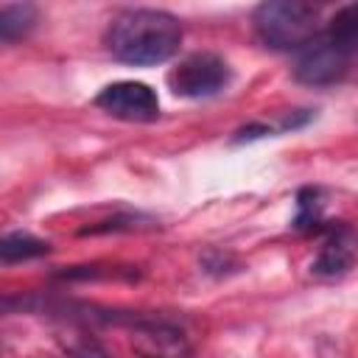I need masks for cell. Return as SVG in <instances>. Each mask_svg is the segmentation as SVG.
I'll use <instances>...</instances> for the list:
<instances>
[{"mask_svg": "<svg viewBox=\"0 0 358 358\" xmlns=\"http://www.w3.org/2000/svg\"><path fill=\"white\" fill-rule=\"evenodd\" d=\"M106 50L134 67L168 62L182 42V25L162 8H126L115 14L103 34Z\"/></svg>", "mask_w": 358, "mask_h": 358, "instance_id": "cell-1", "label": "cell"}, {"mask_svg": "<svg viewBox=\"0 0 358 358\" xmlns=\"http://www.w3.org/2000/svg\"><path fill=\"white\" fill-rule=\"evenodd\" d=\"M257 39L271 50H302L319 34V6L305 0H266L255 8Z\"/></svg>", "mask_w": 358, "mask_h": 358, "instance_id": "cell-2", "label": "cell"}, {"mask_svg": "<svg viewBox=\"0 0 358 358\" xmlns=\"http://www.w3.org/2000/svg\"><path fill=\"white\" fill-rule=\"evenodd\" d=\"M229 84V64L218 53H190L171 73L168 87L179 98H213Z\"/></svg>", "mask_w": 358, "mask_h": 358, "instance_id": "cell-3", "label": "cell"}, {"mask_svg": "<svg viewBox=\"0 0 358 358\" xmlns=\"http://www.w3.org/2000/svg\"><path fill=\"white\" fill-rule=\"evenodd\" d=\"M352 56H347L338 45H333L324 34H316L296 56L294 78L308 87H327L347 76Z\"/></svg>", "mask_w": 358, "mask_h": 358, "instance_id": "cell-4", "label": "cell"}, {"mask_svg": "<svg viewBox=\"0 0 358 358\" xmlns=\"http://www.w3.org/2000/svg\"><path fill=\"white\" fill-rule=\"evenodd\" d=\"M95 106L129 123H151L159 117V98L143 81H115L95 95Z\"/></svg>", "mask_w": 358, "mask_h": 358, "instance_id": "cell-5", "label": "cell"}, {"mask_svg": "<svg viewBox=\"0 0 358 358\" xmlns=\"http://www.w3.org/2000/svg\"><path fill=\"white\" fill-rule=\"evenodd\" d=\"M129 327H131V347L143 358H185L190 352L185 330L171 319L140 313Z\"/></svg>", "mask_w": 358, "mask_h": 358, "instance_id": "cell-6", "label": "cell"}, {"mask_svg": "<svg viewBox=\"0 0 358 358\" xmlns=\"http://www.w3.org/2000/svg\"><path fill=\"white\" fill-rule=\"evenodd\" d=\"M316 232H324V243L319 249V255L313 257L310 263V274L313 277H322V280H336L341 274H347L355 263V238H352V229L347 224H327Z\"/></svg>", "mask_w": 358, "mask_h": 358, "instance_id": "cell-7", "label": "cell"}, {"mask_svg": "<svg viewBox=\"0 0 358 358\" xmlns=\"http://www.w3.org/2000/svg\"><path fill=\"white\" fill-rule=\"evenodd\" d=\"M39 20V8L34 3H6L0 6V39L3 42H17L34 31Z\"/></svg>", "mask_w": 358, "mask_h": 358, "instance_id": "cell-8", "label": "cell"}, {"mask_svg": "<svg viewBox=\"0 0 358 358\" xmlns=\"http://www.w3.org/2000/svg\"><path fill=\"white\" fill-rule=\"evenodd\" d=\"M333 45H338L347 56H358V3H352V6H344V8H338L333 17H330V22H327V28L322 31Z\"/></svg>", "mask_w": 358, "mask_h": 358, "instance_id": "cell-9", "label": "cell"}, {"mask_svg": "<svg viewBox=\"0 0 358 358\" xmlns=\"http://www.w3.org/2000/svg\"><path fill=\"white\" fill-rule=\"evenodd\" d=\"M50 252V243L31 235V232H6L0 238V260L3 263H20V260H34Z\"/></svg>", "mask_w": 358, "mask_h": 358, "instance_id": "cell-10", "label": "cell"}, {"mask_svg": "<svg viewBox=\"0 0 358 358\" xmlns=\"http://www.w3.org/2000/svg\"><path fill=\"white\" fill-rule=\"evenodd\" d=\"M56 341L67 358H109L106 347L84 327H67L56 336Z\"/></svg>", "mask_w": 358, "mask_h": 358, "instance_id": "cell-11", "label": "cell"}, {"mask_svg": "<svg viewBox=\"0 0 358 358\" xmlns=\"http://www.w3.org/2000/svg\"><path fill=\"white\" fill-rule=\"evenodd\" d=\"M296 218H294V229H310L316 232L322 224V201H319V190L316 187H302L296 193Z\"/></svg>", "mask_w": 358, "mask_h": 358, "instance_id": "cell-12", "label": "cell"}, {"mask_svg": "<svg viewBox=\"0 0 358 358\" xmlns=\"http://www.w3.org/2000/svg\"><path fill=\"white\" fill-rule=\"evenodd\" d=\"M59 280H109V277H137V271L131 268H101V266H73L56 274Z\"/></svg>", "mask_w": 358, "mask_h": 358, "instance_id": "cell-13", "label": "cell"}, {"mask_svg": "<svg viewBox=\"0 0 358 358\" xmlns=\"http://www.w3.org/2000/svg\"><path fill=\"white\" fill-rule=\"evenodd\" d=\"M137 221H148V218H143V215H131V213H123V215H115V218H106V221H101V224H95V227H84L81 229V235H101V232H131V229H140V224Z\"/></svg>", "mask_w": 358, "mask_h": 358, "instance_id": "cell-14", "label": "cell"}, {"mask_svg": "<svg viewBox=\"0 0 358 358\" xmlns=\"http://www.w3.org/2000/svg\"><path fill=\"white\" fill-rule=\"evenodd\" d=\"M201 266H204L207 274H229V271H238L241 268V263L232 255L221 252V249H207L201 255Z\"/></svg>", "mask_w": 358, "mask_h": 358, "instance_id": "cell-15", "label": "cell"}, {"mask_svg": "<svg viewBox=\"0 0 358 358\" xmlns=\"http://www.w3.org/2000/svg\"><path fill=\"white\" fill-rule=\"evenodd\" d=\"M268 134H274L271 126H266V123H249V126H243V129L235 131L232 143H235V145H238V143H252V140H260V137H268Z\"/></svg>", "mask_w": 358, "mask_h": 358, "instance_id": "cell-16", "label": "cell"}, {"mask_svg": "<svg viewBox=\"0 0 358 358\" xmlns=\"http://www.w3.org/2000/svg\"><path fill=\"white\" fill-rule=\"evenodd\" d=\"M313 117L310 109H294L291 115H285V120L280 123V131H294V129H302L308 120Z\"/></svg>", "mask_w": 358, "mask_h": 358, "instance_id": "cell-17", "label": "cell"}]
</instances>
